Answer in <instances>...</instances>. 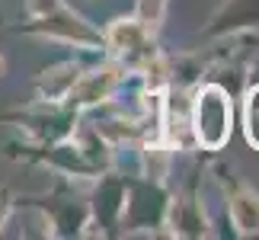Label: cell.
<instances>
[{
    "mask_svg": "<svg viewBox=\"0 0 259 240\" xmlns=\"http://www.w3.org/2000/svg\"><path fill=\"white\" fill-rule=\"evenodd\" d=\"M227 128H231V103L224 99V93L218 87H208L198 96V106H195L198 141L208 147H221L227 138Z\"/></svg>",
    "mask_w": 259,
    "mask_h": 240,
    "instance_id": "obj_1",
    "label": "cell"
},
{
    "mask_svg": "<svg viewBox=\"0 0 259 240\" xmlns=\"http://www.w3.org/2000/svg\"><path fill=\"white\" fill-rule=\"evenodd\" d=\"M246 135L253 144H259V90H253L246 103Z\"/></svg>",
    "mask_w": 259,
    "mask_h": 240,
    "instance_id": "obj_2",
    "label": "cell"
}]
</instances>
